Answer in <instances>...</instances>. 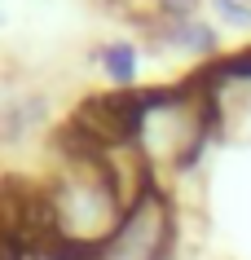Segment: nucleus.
Listing matches in <instances>:
<instances>
[{
    "instance_id": "nucleus-2",
    "label": "nucleus",
    "mask_w": 251,
    "mask_h": 260,
    "mask_svg": "<svg viewBox=\"0 0 251 260\" xmlns=\"http://www.w3.org/2000/svg\"><path fill=\"white\" fill-rule=\"evenodd\" d=\"M101 67L111 75L115 84H128L137 75V49H128V44H115V49H101Z\"/></svg>"
},
{
    "instance_id": "nucleus-3",
    "label": "nucleus",
    "mask_w": 251,
    "mask_h": 260,
    "mask_svg": "<svg viewBox=\"0 0 251 260\" xmlns=\"http://www.w3.org/2000/svg\"><path fill=\"white\" fill-rule=\"evenodd\" d=\"M216 5L225 9V18H229V22H242V27L251 22V9H247V5H238V0H216Z\"/></svg>"
},
{
    "instance_id": "nucleus-1",
    "label": "nucleus",
    "mask_w": 251,
    "mask_h": 260,
    "mask_svg": "<svg viewBox=\"0 0 251 260\" xmlns=\"http://www.w3.org/2000/svg\"><path fill=\"white\" fill-rule=\"evenodd\" d=\"M172 247V207L159 185L146 190L124 207V220L97 247V260H163Z\"/></svg>"
}]
</instances>
